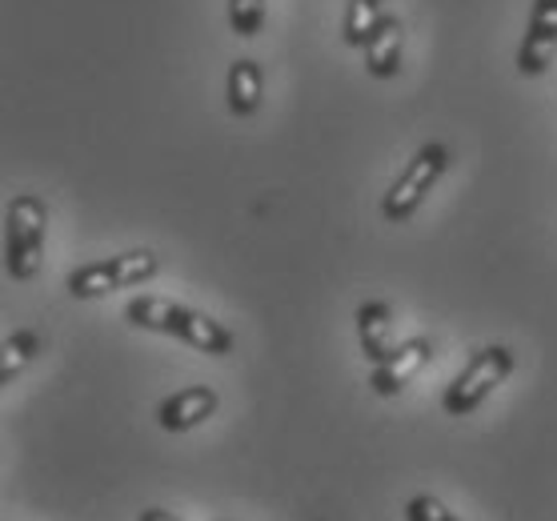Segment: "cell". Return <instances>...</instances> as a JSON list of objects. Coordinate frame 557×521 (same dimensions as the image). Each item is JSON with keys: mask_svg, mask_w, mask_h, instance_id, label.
I'll list each match as a JSON object with an SVG mask.
<instances>
[{"mask_svg": "<svg viewBox=\"0 0 557 521\" xmlns=\"http://www.w3.org/2000/svg\"><path fill=\"white\" fill-rule=\"evenodd\" d=\"M125 318L137 330L177 337V342L193 345V349H201L209 357H225L237 345L233 330H225L221 321L205 318V313H197L189 306H177V301H165V297H133L125 306Z\"/></svg>", "mask_w": 557, "mask_h": 521, "instance_id": "cell-1", "label": "cell"}, {"mask_svg": "<svg viewBox=\"0 0 557 521\" xmlns=\"http://www.w3.org/2000/svg\"><path fill=\"white\" fill-rule=\"evenodd\" d=\"M45 233H49V209L40 197L21 193L9 201L4 213V269L13 281H33L45 253Z\"/></svg>", "mask_w": 557, "mask_h": 521, "instance_id": "cell-2", "label": "cell"}, {"mask_svg": "<svg viewBox=\"0 0 557 521\" xmlns=\"http://www.w3.org/2000/svg\"><path fill=\"white\" fill-rule=\"evenodd\" d=\"M509 373H513V353H509L506 345H485V349L469 357V365L457 373L454 382L445 385L442 409L449 418H469L473 409L485 406V397L494 394Z\"/></svg>", "mask_w": 557, "mask_h": 521, "instance_id": "cell-3", "label": "cell"}, {"mask_svg": "<svg viewBox=\"0 0 557 521\" xmlns=\"http://www.w3.org/2000/svg\"><path fill=\"white\" fill-rule=\"evenodd\" d=\"M445 169H449V149H445L442 140L421 145L418 153H413V161L401 169V177L389 185L385 201H381V213H385V221H393V225H406L409 216L425 204V197H430V189L442 181Z\"/></svg>", "mask_w": 557, "mask_h": 521, "instance_id": "cell-4", "label": "cell"}, {"mask_svg": "<svg viewBox=\"0 0 557 521\" xmlns=\"http://www.w3.org/2000/svg\"><path fill=\"white\" fill-rule=\"evenodd\" d=\"M157 269H161L157 253L133 249V253L104 257V261H89V265L73 269L69 281H64V289L73 293L76 301H92V297H104V293H113V289L145 285V281L157 277Z\"/></svg>", "mask_w": 557, "mask_h": 521, "instance_id": "cell-5", "label": "cell"}, {"mask_svg": "<svg viewBox=\"0 0 557 521\" xmlns=\"http://www.w3.org/2000/svg\"><path fill=\"white\" fill-rule=\"evenodd\" d=\"M557 52V0H533L525 37L518 49V73L521 77H542Z\"/></svg>", "mask_w": 557, "mask_h": 521, "instance_id": "cell-6", "label": "cell"}, {"mask_svg": "<svg viewBox=\"0 0 557 521\" xmlns=\"http://www.w3.org/2000/svg\"><path fill=\"white\" fill-rule=\"evenodd\" d=\"M430 361H433L430 337H409V342L397 345L381 365H373L369 385H373V394L377 397H397L409 382H413V377H418L421 369L430 365Z\"/></svg>", "mask_w": 557, "mask_h": 521, "instance_id": "cell-7", "label": "cell"}, {"mask_svg": "<svg viewBox=\"0 0 557 521\" xmlns=\"http://www.w3.org/2000/svg\"><path fill=\"white\" fill-rule=\"evenodd\" d=\"M221 406V397H216L213 385H189V389H177L173 397L161 401L157 409V425L165 433H189L197 430L201 421H209Z\"/></svg>", "mask_w": 557, "mask_h": 521, "instance_id": "cell-8", "label": "cell"}, {"mask_svg": "<svg viewBox=\"0 0 557 521\" xmlns=\"http://www.w3.org/2000/svg\"><path fill=\"white\" fill-rule=\"evenodd\" d=\"M401 45H406V28L397 16H385L377 33L366 40V73L377 80H389L401 73Z\"/></svg>", "mask_w": 557, "mask_h": 521, "instance_id": "cell-9", "label": "cell"}, {"mask_svg": "<svg viewBox=\"0 0 557 521\" xmlns=\"http://www.w3.org/2000/svg\"><path fill=\"white\" fill-rule=\"evenodd\" d=\"M357 337H361V353L373 365H381L397 349L393 345V309L385 301H366V306L357 309Z\"/></svg>", "mask_w": 557, "mask_h": 521, "instance_id": "cell-10", "label": "cell"}, {"mask_svg": "<svg viewBox=\"0 0 557 521\" xmlns=\"http://www.w3.org/2000/svg\"><path fill=\"white\" fill-rule=\"evenodd\" d=\"M225 97H228V113L233 116H253L261 109V97H265V77H261V64L242 57V61L228 64V80H225Z\"/></svg>", "mask_w": 557, "mask_h": 521, "instance_id": "cell-11", "label": "cell"}, {"mask_svg": "<svg viewBox=\"0 0 557 521\" xmlns=\"http://www.w3.org/2000/svg\"><path fill=\"white\" fill-rule=\"evenodd\" d=\"M381 21H385V13H381V0H349V9H345V25H342L345 45L366 49V40L377 33Z\"/></svg>", "mask_w": 557, "mask_h": 521, "instance_id": "cell-12", "label": "cell"}, {"mask_svg": "<svg viewBox=\"0 0 557 521\" xmlns=\"http://www.w3.org/2000/svg\"><path fill=\"white\" fill-rule=\"evenodd\" d=\"M45 349V342H40V333H33V330H16V333H9L4 337V357H0V382L9 385L21 373V369L33 361V357Z\"/></svg>", "mask_w": 557, "mask_h": 521, "instance_id": "cell-13", "label": "cell"}, {"mask_svg": "<svg viewBox=\"0 0 557 521\" xmlns=\"http://www.w3.org/2000/svg\"><path fill=\"white\" fill-rule=\"evenodd\" d=\"M265 25V0H228V28L237 37L253 40Z\"/></svg>", "mask_w": 557, "mask_h": 521, "instance_id": "cell-14", "label": "cell"}, {"mask_svg": "<svg viewBox=\"0 0 557 521\" xmlns=\"http://www.w3.org/2000/svg\"><path fill=\"white\" fill-rule=\"evenodd\" d=\"M406 521H461V518L449 513V506L437 501L433 494H418L406 501Z\"/></svg>", "mask_w": 557, "mask_h": 521, "instance_id": "cell-15", "label": "cell"}, {"mask_svg": "<svg viewBox=\"0 0 557 521\" xmlns=\"http://www.w3.org/2000/svg\"><path fill=\"white\" fill-rule=\"evenodd\" d=\"M137 521H181V518H173V513H165V509H145Z\"/></svg>", "mask_w": 557, "mask_h": 521, "instance_id": "cell-16", "label": "cell"}]
</instances>
